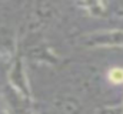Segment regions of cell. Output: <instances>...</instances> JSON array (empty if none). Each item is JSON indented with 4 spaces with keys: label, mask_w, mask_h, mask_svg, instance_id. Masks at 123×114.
Listing matches in <instances>:
<instances>
[{
    "label": "cell",
    "mask_w": 123,
    "mask_h": 114,
    "mask_svg": "<svg viewBox=\"0 0 123 114\" xmlns=\"http://www.w3.org/2000/svg\"><path fill=\"white\" fill-rule=\"evenodd\" d=\"M110 80L113 83H123V68H113L110 71Z\"/></svg>",
    "instance_id": "1"
}]
</instances>
